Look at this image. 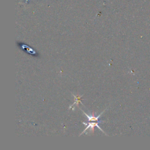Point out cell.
I'll list each match as a JSON object with an SVG mask.
<instances>
[{"mask_svg": "<svg viewBox=\"0 0 150 150\" xmlns=\"http://www.w3.org/2000/svg\"><path fill=\"white\" fill-rule=\"evenodd\" d=\"M105 110H104L102 113L100 114V115H99L98 116H95V115H94L93 114H92L91 116H89L88 115H87L86 112H85L83 111H83V114L87 117V118L88 119V122L89 121H99V122H101V121H99V119L100 118V117L102 115V114H103V112L105 111Z\"/></svg>", "mask_w": 150, "mask_h": 150, "instance_id": "7a4b0ae2", "label": "cell"}, {"mask_svg": "<svg viewBox=\"0 0 150 150\" xmlns=\"http://www.w3.org/2000/svg\"><path fill=\"white\" fill-rule=\"evenodd\" d=\"M73 95L74 96V98H75V100H76V101H75L74 103L72 106H73L74 104H76L77 106H78V104H79V103H82V102H80V99H81V97L82 96H82H76L74 95Z\"/></svg>", "mask_w": 150, "mask_h": 150, "instance_id": "3957f363", "label": "cell"}, {"mask_svg": "<svg viewBox=\"0 0 150 150\" xmlns=\"http://www.w3.org/2000/svg\"><path fill=\"white\" fill-rule=\"evenodd\" d=\"M99 123H100V122H99V121H95V122H94V123H90V121H89L88 123H85L83 122V124H84L85 125H86L87 127H86V128L84 130V131H83V133H82V134H80V136L82 135L83 134H84V133L86 132V130H88L89 128L91 130V132H93V131H94V130H95V127H97V128H99L101 130L102 132H103V133H104L106 135H107V134L104 132L103 130H102V129L99 127Z\"/></svg>", "mask_w": 150, "mask_h": 150, "instance_id": "6da1fadb", "label": "cell"}]
</instances>
